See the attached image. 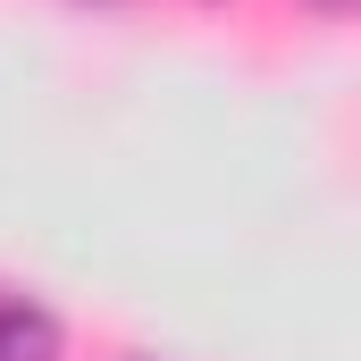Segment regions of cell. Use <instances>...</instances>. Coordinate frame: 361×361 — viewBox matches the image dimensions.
<instances>
[{
    "label": "cell",
    "instance_id": "obj_1",
    "mask_svg": "<svg viewBox=\"0 0 361 361\" xmlns=\"http://www.w3.org/2000/svg\"><path fill=\"white\" fill-rule=\"evenodd\" d=\"M59 353H68L59 311L34 294H0V361H59Z\"/></svg>",
    "mask_w": 361,
    "mask_h": 361
}]
</instances>
